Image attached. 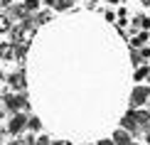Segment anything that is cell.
Listing matches in <instances>:
<instances>
[{
    "instance_id": "5bb4252c",
    "label": "cell",
    "mask_w": 150,
    "mask_h": 145,
    "mask_svg": "<svg viewBox=\"0 0 150 145\" xmlns=\"http://www.w3.org/2000/svg\"><path fill=\"white\" fill-rule=\"evenodd\" d=\"M27 128L32 130V133H37V130L42 128V121H40L37 116H27Z\"/></svg>"
},
{
    "instance_id": "ffe728a7",
    "label": "cell",
    "mask_w": 150,
    "mask_h": 145,
    "mask_svg": "<svg viewBox=\"0 0 150 145\" xmlns=\"http://www.w3.org/2000/svg\"><path fill=\"white\" fill-rule=\"evenodd\" d=\"M35 145H52V138L42 135V138H35Z\"/></svg>"
},
{
    "instance_id": "83f0119b",
    "label": "cell",
    "mask_w": 150,
    "mask_h": 145,
    "mask_svg": "<svg viewBox=\"0 0 150 145\" xmlns=\"http://www.w3.org/2000/svg\"><path fill=\"white\" fill-rule=\"evenodd\" d=\"M128 145H140V143H133V140H130V143H128Z\"/></svg>"
},
{
    "instance_id": "cb8c5ba5",
    "label": "cell",
    "mask_w": 150,
    "mask_h": 145,
    "mask_svg": "<svg viewBox=\"0 0 150 145\" xmlns=\"http://www.w3.org/2000/svg\"><path fill=\"white\" fill-rule=\"evenodd\" d=\"M42 3H45V5H49V8H52V5H54V0H42Z\"/></svg>"
},
{
    "instance_id": "2e32d148",
    "label": "cell",
    "mask_w": 150,
    "mask_h": 145,
    "mask_svg": "<svg viewBox=\"0 0 150 145\" xmlns=\"http://www.w3.org/2000/svg\"><path fill=\"white\" fill-rule=\"evenodd\" d=\"M10 27H12V20L8 15H0V32H10Z\"/></svg>"
},
{
    "instance_id": "4316f807",
    "label": "cell",
    "mask_w": 150,
    "mask_h": 145,
    "mask_svg": "<svg viewBox=\"0 0 150 145\" xmlns=\"http://www.w3.org/2000/svg\"><path fill=\"white\" fill-rule=\"evenodd\" d=\"M3 116H5V108H0V118H3Z\"/></svg>"
},
{
    "instance_id": "603a6c76",
    "label": "cell",
    "mask_w": 150,
    "mask_h": 145,
    "mask_svg": "<svg viewBox=\"0 0 150 145\" xmlns=\"http://www.w3.org/2000/svg\"><path fill=\"white\" fill-rule=\"evenodd\" d=\"M52 145H67L64 140H52Z\"/></svg>"
},
{
    "instance_id": "ac0fdd59",
    "label": "cell",
    "mask_w": 150,
    "mask_h": 145,
    "mask_svg": "<svg viewBox=\"0 0 150 145\" xmlns=\"http://www.w3.org/2000/svg\"><path fill=\"white\" fill-rule=\"evenodd\" d=\"M130 62H133V66H140V64H143V54L135 52L133 47H130Z\"/></svg>"
},
{
    "instance_id": "9c48e42d",
    "label": "cell",
    "mask_w": 150,
    "mask_h": 145,
    "mask_svg": "<svg viewBox=\"0 0 150 145\" xmlns=\"http://www.w3.org/2000/svg\"><path fill=\"white\" fill-rule=\"evenodd\" d=\"M133 30H150V17L135 15V17H133Z\"/></svg>"
},
{
    "instance_id": "f546056e",
    "label": "cell",
    "mask_w": 150,
    "mask_h": 145,
    "mask_svg": "<svg viewBox=\"0 0 150 145\" xmlns=\"http://www.w3.org/2000/svg\"><path fill=\"white\" fill-rule=\"evenodd\" d=\"M148 81H150V74H148Z\"/></svg>"
},
{
    "instance_id": "52a82bcc",
    "label": "cell",
    "mask_w": 150,
    "mask_h": 145,
    "mask_svg": "<svg viewBox=\"0 0 150 145\" xmlns=\"http://www.w3.org/2000/svg\"><path fill=\"white\" fill-rule=\"evenodd\" d=\"M130 140H133V135H130L126 128H118V130H113V143H116V145H128Z\"/></svg>"
},
{
    "instance_id": "7c38bea8",
    "label": "cell",
    "mask_w": 150,
    "mask_h": 145,
    "mask_svg": "<svg viewBox=\"0 0 150 145\" xmlns=\"http://www.w3.org/2000/svg\"><path fill=\"white\" fill-rule=\"evenodd\" d=\"M71 0H54V5H52V10H57V12H64V10H69L71 8Z\"/></svg>"
},
{
    "instance_id": "ba28073f",
    "label": "cell",
    "mask_w": 150,
    "mask_h": 145,
    "mask_svg": "<svg viewBox=\"0 0 150 145\" xmlns=\"http://www.w3.org/2000/svg\"><path fill=\"white\" fill-rule=\"evenodd\" d=\"M0 59H15V45L12 42H0Z\"/></svg>"
},
{
    "instance_id": "7402d4cb",
    "label": "cell",
    "mask_w": 150,
    "mask_h": 145,
    "mask_svg": "<svg viewBox=\"0 0 150 145\" xmlns=\"http://www.w3.org/2000/svg\"><path fill=\"white\" fill-rule=\"evenodd\" d=\"M140 54H143V59H148V57H150V49H148V47H143V49H140Z\"/></svg>"
},
{
    "instance_id": "8fae6325",
    "label": "cell",
    "mask_w": 150,
    "mask_h": 145,
    "mask_svg": "<svg viewBox=\"0 0 150 145\" xmlns=\"http://www.w3.org/2000/svg\"><path fill=\"white\" fill-rule=\"evenodd\" d=\"M27 49H30V40H25V42H17L15 45V59H25V54H27Z\"/></svg>"
},
{
    "instance_id": "9a60e30c",
    "label": "cell",
    "mask_w": 150,
    "mask_h": 145,
    "mask_svg": "<svg viewBox=\"0 0 150 145\" xmlns=\"http://www.w3.org/2000/svg\"><path fill=\"white\" fill-rule=\"evenodd\" d=\"M148 74H150V66H138L135 74H133V79L135 81H143V79H148Z\"/></svg>"
},
{
    "instance_id": "3957f363",
    "label": "cell",
    "mask_w": 150,
    "mask_h": 145,
    "mask_svg": "<svg viewBox=\"0 0 150 145\" xmlns=\"http://www.w3.org/2000/svg\"><path fill=\"white\" fill-rule=\"evenodd\" d=\"M148 96H150L148 86H135L130 91V108H140L143 103H148Z\"/></svg>"
},
{
    "instance_id": "e0dca14e",
    "label": "cell",
    "mask_w": 150,
    "mask_h": 145,
    "mask_svg": "<svg viewBox=\"0 0 150 145\" xmlns=\"http://www.w3.org/2000/svg\"><path fill=\"white\" fill-rule=\"evenodd\" d=\"M25 10H27V12H37V10H40V0H25Z\"/></svg>"
},
{
    "instance_id": "6da1fadb",
    "label": "cell",
    "mask_w": 150,
    "mask_h": 145,
    "mask_svg": "<svg viewBox=\"0 0 150 145\" xmlns=\"http://www.w3.org/2000/svg\"><path fill=\"white\" fill-rule=\"evenodd\" d=\"M3 103H5V111H10V113L27 111V108H30V101H27V96H25L22 91H17V93H5V96H3Z\"/></svg>"
},
{
    "instance_id": "4fadbf2b",
    "label": "cell",
    "mask_w": 150,
    "mask_h": 145,
    "mask_svg": "<svg viewBox=\"0 0 150 145\" xmlns=\"http://www.w3.org/2000/svg\"><path fill=\"white\" fill-rule=\"evenodd\" d=\"M49 20H52V10H45V12H37V15H35V22L37 25H47Z\"/></svg>"
},
{
    "instance_id": "44dd1931",
    "label": "cell",
    "mask_w": 150,
    "mask_h": 145,
    "mask_svg": "<svg viewBox=\"0 0 150 145\" xmlns=\"http://www.w3.org/2000/svg\"><path fill=\"white\" fill-rule=\"evenodd\" d=\"M98 145H116V143L111 140V138H101V140H98Z\"/></svg>"
},
{
    "instance_id": "277c9868",
    "label": "cell",
    "mask_w": 150,
    "mask_h": 145,
    "mask_svg": "<svg viewBox=\"0 0 150 145\" xmlns=\"http://www.w3.org/2000/svg\"><path fill=\"white\" fill-rule=\"evenodd\" d=\"M121 128H126L130 135H135V133H140V125H138V121H135V113L133 111H128L126 116L121 118Z\"/></svg>"
},
{
    "instance_id": "d4e9b609",
    "label": "cell",
    "mask_w": 150,
    "mask_h": 145,
    "mask_svg": "<svg viewBox=\"0 0 150 145\" xmlns=\"http://www.w3.org/2000/svg\"><path fill=\"white\" fill-rule=\"evenodd\" d=\"M140 3H143V5H145V8H150V0H140Z\"/></svg>"
},
{
    "instance_id": "d6986e66",
    "label": "cell",
    "mask_w": 150,
    "mask_h": 145,
    "mask_svg": "<svg viewBox=\"0 0 150 145\" xmlns=\"http://www.w3.org/2000/svg\"><path fill=\"white\" fill-rule=\"evenodd\" d=\"M10 145H35V135H30V138H15Z\"/></svg>"
},
{
    "instance_id": "f1b7e54d",
    "label": "cell",
    "mask_w": 150,
    "mask_h": 145,
    "mask_svg": "<svg viewBox=\"0 0 150 145\" xmlns=\"http://www.w3.org/2000/svg\"><path fill=\"white\" fill-rule=\"evenodd\" d=\"M148 106H150V96H148Z\"/></svg>"
},
{
    "instance_id": "7a4b0ae2",
    "label": "cell",
    "mask_w": 150,
    "mask_h": 145,
    "mask_svg": "<svg viewBox=\"0 0 150 145\" xmlns=\"http://www.w3.org/2000/svg\"><path fill=\"white\" fill-rule=\"evenodd\" d=\"M25 128H27V116H25V111L12 113V116H10V121H8V133L17 135V133H22Z\"/></svg>"
},
{
    "instance_id": "30bf717a",
    "label": "cell",
    "mask_w": 150,
    "mask_h": 145,
    "mask_svg": "<svg viewBox=\"0 0 150 145\" xmlns=\"http://www.w3.org/2000/svg\"><path fill=\"white\" fill-rule=\"evenodd\" d=\"M145 40H148V30H143V32H138V35H133V37H130V47H133V49H138V47H143V45H145Z\"/></svg>"
},
{
    "instance_id": "4dcf8cb0",
    "label": "cell",
    "mask_w": 150,
    "mask_h": 145,
    "mask_svg": "<svg viewBox=\"0 0 150 145\" xmlns=\"http://www.w3.org/2000/svg\"><path fill=\"white\" fill-rule=\"evenodd\" d=\"M71 3H74V0H71Z\"/></svg>"
},
{
    "instance_id": "5b68a950",
    "label": "cell",
    "mask_w": 150,
    "mask_h": 145,
    "mask_svg": "<svg viewBox=\"0 0 150 145\" xmlns=\"http://www.w3.org/2000/svg\"><path fill=\"white\" fill-rule=\"evenodd\" d=\"M8 84L12 86V91H25L27 89V79H25V71H12L8 76Z\"/></svg>"
},
{
    "instance_id": "8992f818",
    "label": "cell",
    "mask_w": 150,
    "mask_h": 145,
    "mask_svg": "<svg viewBox=\"0 0 150 145\" xmlns=\"http://www.w3.org/2000/svg\"><path fill=\"white\" fill-rule=\"evenodd\" d=\"M5 10H8L5 15H8L10 20H12V22H20V20H22L25 15H30V12L25 10V5H22V3H20V5H12V3H10V5H8Z\"/></svg>"
},
{
    "instance_id": "484cf974",
    "label": "cell",
    "mask_w": 150,
    "mask_h": 145,
    "mask_svg": "<svg viewBox=\"0 0 150 145\" xmlns=\"http://www.w3.org/2000/svg\"><path fill=\"white\" fill-rule=\"evenodd\" d=\"M145 135H148V143H150V128H148V130H145Z\"/></svg>"
}]
</instances>
